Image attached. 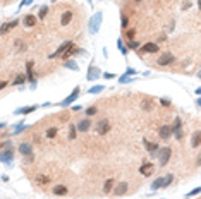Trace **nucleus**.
<instances>
[{
	"label": "nucleus",
	"instance_id": "nucleus-38",
	"mask_svg": "<svg viewBox=\"0 0 201 199\" xmlns=\"http://www.w3.org/2000/svg\"><path fill=\"white\" fill-rule=\"evenodd\" d=\"M22 45H24V43H22V40H16V50H17V52H21L22 48H24Z\"/></svg>",
	"mask_w": 201,
	"mask_h": 199
},
{
	"label": "nucleus",
	"instance_id": "nucleus-42",
	"mask_svg": "<svg viewBox=\"0 0 201 199\" xmlns=\"http://www.w3.org/2000/svg\"><path fill=\"white\" fill-rule=\"evenodd\" d=\"M34 160V155H29V156H24V163H33Z\"/></svg>",
	"mask_w": 201,
	"mask_h": 199
},
{
	"label": "nucleus",
	"instance_id": "nucleus-27",
	"mask_svg": "<svg viewBox=\"0 0 201 199\" xmlns=\"http://www.w3.org/2000/svg\"><path fill=\"white\" fill-rule=\"evenodd\" d=\"M141 108L145 112H150L153 108V101H151V100H143V101H141Z\"/></svg>",
	"mask_w": 201,
	"mask_h": 199
},
{
	"label": "nucleus",
	"instance_id": "nucleus-50",
	"mask_svg": "<svg viewBox=\"0 0 201 199\" xmlns=\"http://www.w3.org/2000/svg\"><path fill=\"white\" fill-rule=\"evenodd\" d=\"M189 7V0H186V2H184V5H182V9H187Z\"/></svg>",
	"mask_w": 201,
	"mask_h": 199
},
{
	"label": "nucleus",
	"instance_id": "nucleus-49",
	"mask_svg": "<svg viewBox=\"0 0 201 199\" xmlns=\"http://www.w3.org/2000/svg\"><path fill=\"white\" fill-rule=\"evenodd\" d=\"M120 22H122V28H126V26H127V17H126V15L122 17V21H120Z\"/></svg>",
	"mask_w": 201,
	"mask_h": 199
},
{
	"label": "nucleus",
	"instance_id": "nucleus-33",
	"mask_svg": "<svg viewBox=\"0 0 201 199\" xmlns=\"http://www.w3.org/2000/svg\"><path fill=\"white\" fill-rule=\"evenodd\" d=\"M55 136H57V127H50V129H47V137H48V139H53Z\"/></svg>",
	"mask_w": 201,
	"mask_h": 199
},
{
	"label": "nucleus",
	"instance_id": "nucleus-56",
	"mask_svg": "<svg viewBox=\"0 0 201 199\" xmlns=\"http://www.w3.org/2000/svg\"><path fill=\"white\" fill-rule=\"evenodd\" d=\"M52 2H57V0H52Z\"/></svg>",
	"mask_w": 201,
	"mask_h": 199
},
{
	"label": "nucleus",
	"instance_id": "nucleus-37",
	"mask_svg": "<svg viewBox=\"0 0 201 199\" xmlns=\"http://www.w3.org/2000/svg\"><path fill=\"white\" fill-rule=\"evenodd\" d=\"M127 38H129V41L131 40H134V36H136V29H127Z\"/></svg>",
	"mask_w": 201,
	"mask_h": 199
},
{
	"label": "nucleus",
	"instance_id": "nucleus-43",
	"mask_svg": "<svg viewBox=\"0 0 201 199\" xmlns=\"http://www.w3.org/2000/svg\"><path fill=\"white\" fill-rule=\"evenodd\" d=\"M174 137H175V139H182V129H181V130H177V132H174Z\"/></svg>",
	"mask_w": 201,
	"mask_h": 199
},
{
	"label": "nucleus",
	"instance_id": "nucleus-22",
	"mask_svg": "<svg viewBox=\"0 0 201 199\" xmlns=\"http://www.w3.org/2000/svg\"><path fill=\"white\" fill-rule=\"evenodd\" d=\"M100 77V69L98 67H89V74H88V81H93V79Z\"/></svg>",
	"mask_w": 201,
	"mask_h": 199
},
{
	"label": "nucleus",
	"instance_id": "nucleus-3",
	"mask_svg": "<svg viewBox=\"0 0 201 199\" xmlns=\"http://www.w3.org/2000/svg\"><path fill=\"white\" fill-rule=\"evenodd\" d=\"M108 130H110V122H108V118H100V120L95 124V132L100 134V136H105Z\"/></svg>",
	"mask_w": 201,
	"mask_h": 199
},
{
	"label": "nucleus",
	"instance_id": "nucleus-25",
	"mask_svg": "<svg viewBox=\"0 0 201 199\" xmlns=\"http://www.w3.org/2000/svg\"><path fill=\"white\" fill-rule=\"evenodd\" d=\"M181 129H182V120H181V117H175L174 124H172V132H177Z\"/></svg>",
	"mask_w": 201,
	"mask_h": 199
},
{
	"label": "nucleus",
	"instance_id": "nucleus-9",
	"mask_svg": "<svg viewBox=\"0 0 201 199\" xmlns=\"http://www.w3.org/2000/svg\"><path fill=\"white\" fill-rule=\"evenodd\" d=\"M172 134H174L172 132V126H160L158 127V136H160L163 141H167Z\"/></svg>",
	"mask_w": 201,
	"mask_h": 199
},
{
	"label": "nucleus",
	"instance_id": "nucleus-39",
	"mask_svg": "<svg viewBox=\"0 0 201 199\" xmlns=\"http://www.w3.org/2000/svg\"><path fill=\"white\" fill-rule=\"evenodd\" d=\"M199 192H201V187H196V189H193V191L187 194V197H191V196H196V194H199Z\"/></svg>",
	"mask_w": 201,
	"mask_h": 199
},
{
	"label": "nucleus",
	"instance_id": "nucleus-41",
	"mask_svg": "<svg viewBox=\"0 0 201 199\" xmlns=\"http://www.w3.org/2000/svg\"><path fill=\"white\" fill-rule=\"evenodd\" d=\"M160 103L163 105V107H168V105H170V100L168 98H160Z\"/></svg>",
	"mask_w": 201,
	"mask_h": 199
},
{
	"label": "nucleus",
	"instance_id": "nucleus-48",
	"mask_svg": "<svg viewBox=\"0 0 201 199\" xmlns=\"http://www.w3.org/2000/svg\"><path fill=\"white\" fill-rule=\"evenodd\" d=\"M72 110H74V112H79V110H83V107H81V105H74V107H72Z\"/></svg>",
	"mask_w": 201,
	"mask_h": 199
},
{
	"label": "nucleus",
	"instance_id": "nucleus-21",
	"mask_svg": "<svg viewBox=\"0 0 201 199\" xmlns=\"http://www.w3.org/2000/svg\"><path fill=\"white\" fill-rule=\"evenodd\" d=\"M36 105H31V107H22V108H17L16 110V115H26V113H31V112L36 110Z\"/></svg>",
	"mask_w": 201,
	"mask_h": 199
},
{
	"label": "nucleus",
	"instance_id": "nucleus-5",
	"mask_svg": "<svg viewBox=\"0 0 201 199\" xmlns=\"http://www.w3.org/2000/svg\"><path fill=\"white\" fill-rule=\"evenodd\" d=\"M101 12H96V14L93 15V19L89 21V31L91 33H98L100 31V26H101Z\"/></svg>",
	"mask_w": 201,
	"mask_h": 199
},
{
	"label": "nucleus",
	"instance_id": "nucleus-4",
	"mask_svg": "<svg viewBox=\"0 0 201 199\" xmlns=\"http://www.w3.org/2000/svg\"><path fill=\"white\" fill-rule=\"evenodd\" d=\"M0 161L11 166L12 163H14V148H11V149H2V151H0Z\"/></svg>",
	"mask_w": 201,
	"mask_h": 199
},
{
	"label": "nucleus",
	"instance_id": "nucleus-20",
	"mask_svg": "<svg viewBox=\"0 0 201 199\" xmlns=\"http://www.w3.org/2000/svg\"><path fill=\"white\" fill-rule=\"evenodd\" d=\"M53 196H67V187L62 184L53 185Z\"/></svg>",
	"mask_w": 201,
	"mask_h": 199
},
{
	"label": "nucleus",
	"instance_id": "nucleus-24",
	"mask_svg": "<svg viewBox=\"0 0 201 199\" xmlns=\"http://www.w3.org/2000/svg\"><path fill=\"white\" fill-rule=\"evenodd\" d=\"M26 81H28V76H26V74H19L17 77L12 81V86H21V84H24Z\"/></svg>",
	"mask_w": 201,
	"mask_h": 199
},
{
	"label": "nucleus",
	"instance_id": "nucleus-18",
	"mask_svg": "<svg viewBox=\"0 0 201 199\" xmlns=\"http://www.w3.org/2000/svg\"><path fill=\"white\" fill-rule=\"evenodd\" d=\"M17 22H19L17 19H14V21H11V22H4V24H2V28H0V33H2V34H5L9 29H12V28H16V26H17Z\"/></svg>",
	"mask_w": 201,
	"mask_h": 199
},
{
	"label": "nucleus",
	"instance_id": "nucleus-46",
	"mask_svg": "<svg viewBox=\"0 0 201 199\" xmlns=\"http://www.w3.org/2000/svg\"><path fill=\"white\" fill-rule=\"evenodd\" d=\"M31 2H33V0H22V2H21V7H24V5H29Z\"/></svg>",
	"mask_w": 201,
	"mask_h": 199
},
{
	"label": "nucleus",
	"instance_id": "nucleus-29",
	"mask_svg": "<svg viewBox=\"0 0 201 199\" xmlns=\"http://www.w3.org/2000/svg\"><path fill=\"white\" fill-rule=\"evenodd\" d=\"M76 130H78V126H69V139L71 141H74L76 139Z\"/></svg>",
	"mask_w": 201,
	"mask_h": 199
},
{
	"label": "nucleus",
	"instance_id": "nucleus-44",
	"mask_svg": "<svg viewBox=\"0 0 201 199\" xmlns=\"http://www.w3.org/2000/svg\"><path fill=\"white\" fill-rule=\"evenodd\" d=\"M136 74V70L132 69V67H127V70H126V76H134Z\"/></svg>",
	"mask_w": 201,
	"mask_h": 199
},
{
	"label": "nucleus",
	"instance_id": "nucleus-45",
	"mask_svg": "<svg viewBox=\"0 0 201 199\" xmlns=\"http://www.w3.org/2000/svg\"><path fill=\"white\" fill-rule=\"evenodd\" d=\"M103 77H105V79H114L115 76H114V74H110V72H105V74H103Z\"/></svg>",
	"mask_w": 201,
	"mask_h": 199
},
{
	"label": "nucleus",
	"instance_id": "nucleus-35",
	"mask_svg": "<svg viewBox=\"0 0 201 199\" xmlns=\"http://www.w3.org/2000/svg\"><path fill=\"white\" fill-rule=\"evenodd\" d=\"M139 45H141V43H138V41L131 40L129 43H127V48H131V50H138V48H139Z\"/></svg>",
	"mask_w": 201,
	"mask_h": 199
},
{
	"label": "nucleus",
	"instance_id": "nucleus-15",
	"mask_svg": "<svg viewBox=\"0 0 201 199\" xmlns=\"http://www.w3.org/2000/svg\"><path fill=\"white\" fill-rule=\"evenodd\" d=\"M72 17H74L72 11H65V12H62V17H60V24H62V26H67V24H71Z\"/></svg>",
	"mask_w": 201,
	"mask_h": 199
},
{
	"label": "nucleus",
	"instance_id": "nucleus-47",
	"mask_svg": "<svg viewBox=\"0 0 201 199\" xmlns=\"http://www.w3.org/2000/svg\"><path fill=\"white\" fill-rule=\"evenodd\" d=\"M196 166H201V153L198 155V158H196Z\"/></svg>",
	"mask_w": 201,
	"mask_h": 199
},
{
	"label": "nucleus",
	"instance_id": "nucleus-31",
	"mask_svg": "<svg viewBox=\"0 0 201 199\" xmlns=\"http://www.w3.org/2000/svg\"><path fill=\"white\" fill-rule=\"evenodd\" d=\"M36 182H38V184H41V185H47V184L50 182V179L47 177V175H38V177H36Z\"/></svg>",
	"mask_w": 201,
	"mask_h": 199
},
{
	"label": "nucleus",
	"instance_id": "nucleus-51",
	"mask_svg": "<svg viewBox=\"0 0 201 199\" xmlns=\"http://www.w3.org/2000/svg\"><path fill=\"white\" fill-rule=\"evenodd\" d=\"M196 103H198V105H199V107H201V98H198V100H196Z\"/></svg>",
	"mask_w": 201,
	"mask_h": 199
},
{
	"label": "nucleus",
	"instance_id": "nucleus-55",
	"mask_svg": "<svg viewBox=\"0 0 201 199\" xmlns=\"http://www.w3.org/2000/svg\"><path fill=\"white\" fill-rule=\"evenodd\" d=\"M136 2H141V0H136Z\"/></svg>",
	"mask_w": 201,
	"mask_h": 199
},
{
	"label": "nucleus",
	"instance_id": "nucleus-17",
	"mask_svg": "<svg viewBox=\"0 0 201 199\" xmlns=\"http://www.w3.org/2000/svg\"><path fill=\"white\" fill-rule=\"evenodd\" d=\"M89 127H91V120H89V118H83V120L78 122V130L79 132H86Z\"/></svg>",
	"mask_w": 201,
	"mask_h": 199
},
{
	"label": "nucleus",
	"instance_id": "nucleus-36",
	"mask_svg": "<svg viewBox=\"0 0 201 199\" xmlns=\"http://www.w3.org/2000/svg\"><path fill=\"white\" fill-rule=\"evenodd\" d=\"M96 112H98L96 107H89V108H86V115H88V117H93Z\"/></svg>",
	"mask_w": 201,
	"mask_h": 199
},
{
	"label": "nucleus",
	"instance_id": "nucleus-34",
	"mask_svg": "<svg viewBox=\"0 0 201 199\" xmlns=\"http://www.w3.org/2000/svg\"><path fill=\"white\" fill-rule=\"evenodd\" d=\"M11 148H14L12 141H4V143L0 144V151H2V149H11Z\"/></svg>",
	"mask_w": 201,
	"mask_h": 199
},
{
	"label": "nucleus",
	"instance_id": "nucleus-7",
	"mask_svg": "<svg viewBox=\"0 0 201 199\" xmlns=\"http://www.w3.org/2000/svg\"><path fill=\"white\" fill-rule=\"evenodd\" d=\"M78 98H79V88H74L71 95L67 96L64 101H60V103H59V107H69V105H72V103H74V100H78Z\"/></svg>",
	"mask_w": 201,
	"mask_h": 199
},
{
	"label": "nucleus",
	"instance_id": "nucleus-13",
	"mask_svg": "<svg viewBox=\"0 0 201 199\" xmlns=\"http://www.w3.org/2000/svg\"><path fill=\"white\" fill-rule=\"evenodd\" d=\"M129 189V184L127 182H119L117 187H114V196H124Z\"/></svg>",
	"mask_w": 201,
	"mask_h": 199
},
{
	"label": "nucleus",
	"instance_id": "nucleus-11",
	"mask_svg": "<svg viewBox=\"0 0 201 199\" xmlns=\"http://www.w3.org/2000/svg\"><path fill=\"white\" fill-rule=\"evenodd\" d=\"M17 149H19V153H21L22 156H29V155H33V146H31L29 143H26V141L19 144Z\"/></svg>",
	"mask_w": 201,
	"mask_h": 199
},
{
	"label": "nucleus",
	"instance_id": "nucleus-32",
	"mask_svg": "<svg viewBox=\"0 0 201 199\" xmlns=\"http://www.w3.org/2000/svg\"><path fill=\"white\" fill-rule=\"evenodd\" d=\"M47 14H48V7H47V5L40 7V11H38V17L43 19V17H47Z\"/></svg>",
	"mask_w": 201,
	"mask_h": 199
},
{
	"label": "nucleus",
	"instance_id": "nucleus-12",
	"mask_svg": "<svg viewBox=\"0 0 201 199\" xmlns=\"http://www.w3.org/2000/svg\"><path fill=\"white\" fill-rule=\"evenodd\" d=\"M158 50H160V46H158L156 43H150V41L141 46V52L143 53H158Z\"/></svg>",
	"mask_w": 201,
	"mask_h": 199
},
{
	"label": "nucleus",
	"instance_id": "nucleus-14",
	"mask_svg": "<svg viewBox=\"0 0 201 199\" xmlns=\"http://www.w3.org/2000/svg\"><path fill=\"white\" fill-rule=\"evenodd\" d=\"M145 148H146V149H148V151H150V155H151V158H156V153H158V149H160V148L156 146L155 143H150V141H146V139H145Z\"/></svg>",
	"mask_w": 201,
	"mask_h": 199
},
{
	"label": "nucleus",
	"instance_id": "nucleus-30",
	"mask_svg": "<svg viewBox=\"0 0 201 199\" xmlns=\"http://www.w3.org/2000/svg\"><path fill=\"white\" fill-rule=\"evenodd\" d=\"M105 89V86H93V88H89V95H98V93H101Z\"/></svg>",
	"mask_w": 201,
	"mask_h": 199
},
{
	"label": "nucleus",
	"instance_id": "nucleus-19",
	"mask_svg": "<svg viewBox=\"0 0 201 199\" xmlns=\"http://www.w3.org/2000/svg\"><path fill=\"white\" fill-rule=\"evenodd\" d=\"M36 21H38V17H34V15H26V17L22 19V24H24V26L26 28H33L34 24H36Z\"/></svg>",
	"mask_w": 201,
	"mask_h": 199
},
{
	"label": "nucleus",
	"instance_id": "nucleus-6",
	"mask_svg": "<svg viewBox=\"0 0 201 199\" xmlns=\"http://www.w3.org/2000/svg\"><path fill=\"white\" fill-rule=\"evenodd\" d=\"M174 60H175L174 53H170V52H163L160 57H158L156 64H158V65H162V67H165V65H170V64L174 62Z\"/></svg>",
	"mask_w": 201,
	"mask_h": 199
},
{
	"label": "nucleus",
	"instance_id": "nucleus-54",
	"mask_svg": "<svg viewBox=\"0 0 201 199\" xmlns=\"http://www.w3.org/2000/svg\"><path fill=\"white\" fill-rule=\"evenodd\" d=\"M198 77H199V79H201V70H199V72H198Z\"/></svg>",
	"mask_w": 201,
	"mask_h": 199
},
{
	"label": "nucleus",
	"instance_id": "nucleus-16",
	"mask_svg": "<svg viewBox=\"0 0 201 199\" xmlns=\"http://www.w3.org/2000/svg\"><path fill=\"white\" fill-rule=\"evenodd\" d=\"M201 146V130H196L191 136V148H199Z\"/></svg>",
	"mask_w": 201,
	"mask_h": 199
},
{
	"label": "nucleus",
	"instance_id": "nucleus-2",
	"mask_svg": "<svg viewBox=\"0 0 201 199\" xmlns=\"http://www.w3.org/2000/svg\"><path fill=\"white\" fill-rule=\"evenodd\" d=\"M170 155H172V149L168 146H163L158 149V153H156V158H158V163H160L162 166L167 165L168 160H170Z\"/></svg>",
	"mask_w": 201,
	"mask_h": 199
},
{
	"label": "nucleus",
	"instance_id": "nucleus-8",
	"mask_svg": "<svg viewBox=\"0 0 201 199\" xmlns=\"http://www.w3.org/2000/svg\"><path fill=\"white\" fill-rule=\"evenodd\" d=\"M72 45H74V41H64V43L59 46V50H57V52H53L52 55H48V59L53 60V59H57V57H62V53L65 52L69 46H72Z\"/></svg>",
	"mask_w": 201,
	"mask_h": 199
},
{
	"label": "nucleus",
	"instance_id": "nucleus-40",
	"mask_svg": "<svg viewBox=\"0 0 201 199\" xmlns=\"http://www.w3.org/2000/svg\"><path fill=\"white\" fill-rule=\"evenodd\" d=\"M117 45H119V50H120V52H122V53H127V48L122 45V41H120V40L117 41Z\"/></svg>",
	"mask_w": 201,
	"mask_h": 199
},
{
	"label": "nucleus",
	"instance_id": "nucleus-28",
	"mask_svg": "<svg viewBox=\"0 0 201 199\" xmlns=\"http://www.w3.org/2000/svg\"><path fill=\"white\" fill-rule=\"evenodd\" d=\"M64 67H67V69H71V70H78V64H76V60H65L64 62Z\"/></svg>",
	"mask_w": 201,
	"mask_h": 199
},
{
	"label": "nucleus",
	"instance_id": "nucleus-53",
	"mask_svg": "<svg viewBox=\"0 0 201 199\" xmlns=\"http://www.w3.org/2000/svg\"><path fill=\"white\" fill-rule=\"evenodd\" d=\"M198 7H199V9H201V0H198Z\"/></svg>",
	"mask_w": 201,
	"mask_h": 199
},
{
	"label": "nucleus",
	"instance_id": "nucleus-26",
	"mask_svg": "<svg viewBox=\"0 0 201 199\" xmlns=\"http://www.w3.org/2000/svg\"><path fill=\"white\" fill-rule=\"evenodd\" d=\"M28 127H29V126H26V124H24V122H19L17 126H16V129L12 130V136H16V134L22 132V130H24V129H28Z\"/></svg>",
	"mask_w": 201,
	"mask_h": 199
},
{
	"label": "nucleus",
	"instance_id": "nucleus-10",
	"mask_svg": "<svg viewBox=\"0 0 201 199\" xmlns=\"http://www.w3.org/2000/svg\"><path fill=\"white\" fill-rule=\"evenodd\" d=\"M153 172H155L153 163H143L141 168H139V173H141L143 177H150V175H153Z\"/></svg>",
	"mask_w": 201,
	"mask_h": 199
},
{
	"label": "nucleus",
	"instance_id": "nucleus-23",
	"mask_svg": "<svg viewBox=\"0 0 201 199\" xmlns=\"http://www.w3.org/2000/svg\"><path fill=\"white\" fill-rule=\"evenodd\" d=\"M114 184H115V180H114V179L105 180V184H103V192H105V194H108V192L114 191Z\"/></svg>",
	"mask_w": 201,
	"mask_h": 199
},
{
	"label": "nucleus",
	"instance_id": "nucleus-1",
	"mask_svg": "<svg viewBox=\"0 0 201 199\" xmlns=\"http://www.w3.org/2000/svg\"><path fill=\"white\" fill-rule=\"evenodd\" d=\"M172 180H174V175L172 173H168L165 177H158L155 182H151V191H156V189H162V187H168L172 184Z\"/></svg>",
	"mask_w": 201,
	"mask_h": 199
},
{
	"label": "nucleus",
	"instance_id": "nucleus-52",
	"mask_svg": "<svg viewBox=\"0 0 201 199\" xmlns=\"http://www.w3.org/2000/svg\"><path fill=\"white\" fill-rule=\"evenodd\" d=\"M196 93H198V95H201V88H198V89H196Z\"/></svg>",
	"mask_w": 201,
	"mask_h": 199
}]
</instances>
